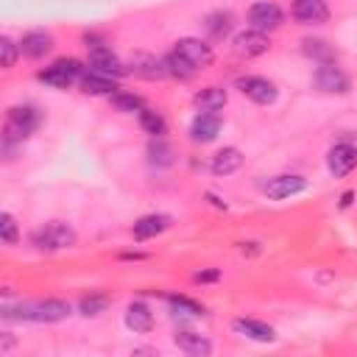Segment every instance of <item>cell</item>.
Returning <instances> with one entry per match:
<instances>
[{
  "mask_svg": "<svg viewBox=\"0 0 357 357\" xmlns=\"http://www.w3.org/2000/svg\"><path fill=\"white\" fill-rule=\"evenodd\" d=\"M220 128H223V120L218 112H198L190 123V137H192V142L204 145V142H212L220 134Z\"/></svg>",
  "mask_w": 357,
  "mask_h": 357,
  "instance_id": "obj_14",
  "label": "cell"
},
{
  "mask_svg": "<svg viewBox=\"0 0 357 357\" xmlns=\"http://www.w3.org/2000/svg\"><path fill=\"white\" fill-rule=\"evenodd\" d=\"M131 70H134L137 75H142V78H151V81L167 75L165 59H156V56H151V53H137V56L131 59Z\"/></svg>",
  "mask_w": 357,
  "mask_h": 357,
  "instance_id": "obj_21",
  "label": "cell"
},
{
  "mask_svg": "<svg viewBox=\"0 0 357 357\" xmlns=\"http://www.w3.org/2000/svg\"><path fill=\"white\" fill-rule=\"evenodd\" d=\"M42 123V112L31 103L22 106H11L6 112V126H3V142L6 148H11L14 142H22L25 137H31Z\"/></svg>",
  "mask_w": 357,
  "mask_h": 357,
  "instance_id": "obj_2",
  "label": "cell"
},
{
  "mask_svg": "<svg viewBox=\"0 0 357 357\" xmlns=\"http://www.w3.org/2000/svg\"><path fill=\"white\" fill-rule=\"evenodd\" d=\"M75 240H78L75 229L64 220H50V223L31 231V243L39 251H64V248L75 245Z\"/></svg>",
  "mask_w": 357,
  "mask_h": 357,
  "instance_id": "obj_3",
  "label": "cell"
},
{
  "mask_svg": "<svg viewBox=\"0 0 357 357\" xmlns=\"http://www.w3.org/2000/svg\"><path fill=\"white\" fill-rule=\"evenodd\" d=\"M282 22H284V11L273 0H257L248 8V25L257 28V31L268 33V31H276Z\"/></svg>",
  "mask_w": 357,
  "mask_h": 357,
  "instance_id": "obj_8",
  "label": "cell"
},
{
  "mask_svg": "<svg viewBox=\"0 0 357 357\" xmlns=\"http://www.w3.org/2000/svg\"><path fill=\"white\" fill-rule=\"evenodd\" d=\"M42 84L53 86V89H70L75 81L84 78V67L78 59H56L50 67H45L39 75H36Z\"/></svg>",
  "mask_w": 357,
  "mask_h": 357,
  "instance_id": "obj_4",
  "label": "cell"
},
{
  "mask_svg": "<svg viewBox=\"0 0 357 357\" xmlns=\"http://www.w3.org/2000/svg\"><path fill=\"white\" fill-rule=\"evenodd\" d=\"M301 50H304L310 59H315L318 64L335 61V50H332V45L324 42V39H304V42H301Z\"/></svg>",
  "mask_w": 357,
  "mask_h": 357,
  "instance_id": "obj_27",
  "label": "cell"
},
{
  "mask_svg": "<svg viewBox=\"0 0 357 357\" xmlns=\"http://www.w3.org/2000/svg\"><path fill=\"white\" fill-rule=\"evenodd\" d=\"M126 326L131 332H139V335L151 332L153 329V312H151V307L145 301H131L128 310H126Z\"/></svg>",
  "mask_w": 357,
  "mask_h": 357,
  "instance_id": "obj_19",
  "label": "cell"
},
{
  "mask_svg": "<svg viewBox=\"0 0 357 357\" xmlns=\"http://www.w3.org/2000/svg\"><path fill=\"white\" fill-rule=\"evenodd\" d=\"M165 67H167V75H173V78H181V81H187L192 73H195V67L178 53V50H170L167 56H165Z\"/></svg>",
  "mask_w": 357,
  "mask_h": 357,
  "instance_id": "obj_28",
  "label": "cell"
},
{
  "mask_svg": "<svg viewBox=\"0 0 357 357\" xmlns=\"http://www.w3.org/2000/svg\"><path fill=\"white\" fill-rule=\"evenodd\" d=\"M192 279L195 282H218L220 279V271H198Z\"/></svg>",
  "mask_w": 357,
  "mask_h": 357,
  "instance_id": "obj_33",
  "label": "cell"
},
{
  "mask_svg": "<svg viewBox=\"0 0 357 357\" xmlns=\"http://www.w3.org/2000/svg\"><path fill=\"white\" fill-rule=\"evenodd\" d=\"M165 298H167L173 315H187V318H201V315H204V307H201L198 301L187 298V296H176V293H170V296H165Z\"/></svg>",
  "mask_w": 357,
  "mask_h": 357,
  "instance_id": "obj_26",
  "label": "cell"
},
{
  "mask_svg": "<svg viewBox=\"0 0 357 357\" xmlns=\"http://www.w3.org/2000/svg\"><path fill=\"white\" fill-rule=\"evenodd\" d=\"M106 307H109V298H106L103 293H89V296H84V298L78 301V312H81L84 318L100 315Z\"/></svg>",
  "mask_w": 357,
  "mask_h": 357,
  "instance_id": "obj_30",
  "label": "cell"
},
{
  "mask_svg": "<svg viewBox=\"0 0 357 357\" xmlns=\"http://www.w3.org/2000/svg\"><path fill=\"white\" fill-rule=\"evenodd\" d=\"M173 343L178 351H184L187 357H209L212 354V340L198 335V332H190V329H181L173 335Z\"/></svg>",
  "mask_w": 357,
  "mask_h": 357,
  "instance_id": "obj_16",
  "label": "cell"
},
{
  "mask_svg": "<svg viewBox=\"0 0 357 357\" xmlns=\"http://www.w3.org/2000/svg\"><path fill=\"white\" fill-rule=\"evenodd\" d=\"M326 165H329V173H332L335 178L349 176V173L357 167V148L349 145V142H337V145H332L329 153H326Z\"/></svg>",
  "mask_w": 357,
  "mask_h": 357,
  "instance_id": "obj_10",
  "label": "cell"
},
{
  "mask_svg": "<svg viewBox=\"0 0 357 357\" xmlns=\"http://www.w3.org/2000/svg\"><path fill=\"white\" fill-rule=\"evenodd\" d=\"M81 86H84V92H89V95H114L117 92V84H114V78H109V75H100V73H84V78H81Z\"/></svg>",
  "mask_w": 357,
  "mask_h": 357,
  "instance_id": "obj_23",
  "label": "cell"
},
{
  "mask_svg": "<svg viewBox=\"0 0 357 357\" xmlns=\"http://www.w3.org/2000/svg\"><path fill=\"white\" fill-rule=\"evenodd\" d=\"M14 346V337H11V332H3V346H0V351L3 354H8V349Z\"/></svg>",
  "mask_w": 357,
  "mask_h": 357,
  "instance_id": "obj_34",
  "label": "cell"
},
{
  "mask_svg": "<svg viewBox=\"0 0 357 357\" xmlns=\"http://www.w3.org/2000/svg\"><path fill=\"white\" fill-rule=\"evenodd\" d=\"M304 190H307V178L296 176V173H279V176H271L262 184V192L271 201H284V198H293V195H298Z\"/></svg>",
  "mask_w": 357,
  "mask_h": 357,
  "instance_id": "obj_6",
  "label": "cell"
},
{
  "mask_svg": "<svg viewBox=\"0 0 357 357\" xmlns=\"http://www.w3.org/2000/svg\"><path fill=\"white\" fill-rule=\"evenodd\" d=\"M22 50H20V45L14 42V39H8V36H0V64L8 70V67H14V61H17V56H20Z\"/></svg>",
  "mask_w": 357,
  "mask_h": 357,
  "instance_id": "obj_32",
  "label": "cell"
},
{
  "mask_svg": "<svg viewBox=\"0 0 357 357\" xmlns=\"http://www.w3.org/2000/svg\"><path fill=\"white\" fill-rule=\"evenodd\" d=\"M73 312L70 301L64 298H39L22 304H3L0 315L6 321H28V324H59Z\"/></svg>",
  "mask_w": 357,
  "mask_h": 357,
  "instance_id": "obj_1",
  "label": "cell"
},
{
  "mask_svg": "<svg viewBox=\"0 0 357 357\" xmlns=\"http://www.w3.org/2000/svg\"><path fill=\"white\" fill-rule=\"evenodd\" d=\"M86 61H89L92 73H100V75H109V78H123L128 73V67L117 59V53H112V47H106L103 42L89 47V59Z\"/></svg>",
  "mask_w": 357,
  "mask_h": 357,
  "instance_id": "obj_5",
  "label": "cell"
},
{
  "mask_svg": "<svg viewBox=\"0 0 357 357\" xmlns=\"http://www.w3.org/2000/svg\"><path fill=\"white\" fill-rule=\"evenodd\" d=\"M231 47H234V53H237V56L254 59V56H262V53H268V47H271V39H268V33H265V31L248 28V31H243V33H237V36H234Z\"/></svg>",
  "mask_w": 357,
  "mask_h": 357,
  "instance_id": "obj_12",
  "label": "cell"
},
{
  "mask_svg": "<svg viewBox=\"0 0 357 357\" xmlns=\"http://www.w3.org/2000/svg\"><path fill=\"white\" fill-rule=\"evenodd\" d=\"M204 28H206V33H209L212 39H223V36H229V31H231V14H229V11H212V14H206Z\"/></svg>",
  "mask_w": 357,
  "mask_h": 357,
  "instance_id": "obj_25",
  "label": "cell"
},
{
  "mask_svg": "<svg viewBox=\"0 0 357 357\" xmlns=\"http://www.w3.org/2000/svg\"><path fill=\"white\" fill-rule=\"evenodd\" d=\"M137 117H139L142 131H145V134H151L153 139H162V137L167 134V120L162 117V112H156V109H148V106H145Z\"/></svg>",
  "mask_w": 357,
  "mask_h": 357,
  "instance_id": "obj_24",
  "label": "cell"
},
{
  "mask_svg": "<svg viewBox=\"0 0 357 357\" xmlns=\"http://www.w3.org/2000/svg\"><path fill=\"white\" fill-rule=\"evenodd\" d=\"M109 100H112V106L117 112H126V114H134V112L139 114L145 109V100L139 95H134V92H114Z\"/></svg>",
  "mask_w": 357,
  "mask_h": 357,
  "instance_id": "obj_29",
  "label": "cell"
},
{
  "mask_svg": "<svg viewBox=\"0 0 357 357\" xmlns=\"http://www.w3.org/2000/svg\"><path fill=\"white\" fill-rule=\"evenodd\" d=\"M231 329H234L237 335L248 337V340H257V343H273V340H276V329H273L271 324H265V321H257V318L240 315V318L231 321Z\"/></svg>",
  "mask_w": 357,
  "mask_h": 357,
  "instance_id": "obj_15",
  "label": "cell"
},
{
  "mask_svg": "<svg viewBox=\"0 0 357 357\" xmlns=\"http://www.w3.org/2000/svg\"><path fill=\"white\" fill-rule=\"evenodd\" d=\"M237 89H240L248 100H254V103H259V106H271V103L279 98L276 84L268 81V78H262V75H243V78H237Z\"/></svg>",
  "mask_w": 357,
  "mask_h": 357,
  "instance_id": "obj_7",
  "label": "cell"
},
{
  "mask_svg": "<svg viewBox=\"0 0 357 357\" xmlns=\"http://www.w3.org/2000/svg\"><path fill=\"white\" fill-rule=\"evenodd\" d=\"M195 106L201 109V112H218V109H223L226 106V100H229V92L223 89V86H204V89H198L195 92Z\"/></svg>",
  "mask_w": 357,
  "mask_h": 357,
  "instance_id": "obj_22",
  "label": "cell"
},
{
  "mask_svg": "<svg viewBox=\"0 0 357 357\" xmlns=\"http://www.w3.org/2000/svg\"><path fill=\"white\" fill-rule=\"evenodd\" d=\"M0 240L6 245H14L20 240V226H17L11 212H0Z\"/></svg>",
  "mask_w": 357,
  "mask_h": 357,
  "instance_id": "obj_31",
  "label": "cell"
},
{
  "mask_svg": "<svg viewBox=\"0 0 357 357\" xmlns=\"http://www.w3.org/2000/svg\"><path fill=\"white\" fill-rule=\"evenodd\" d=\"M240 167H243V151L234 148V145L220 148V151L212 156V162H209V170H212L215 176H231V173H237Z\"/></svg>",
  "mask_w": 357,
  "mask_h": 357,
  "instance_id": "obj_18",
  "label": "cell"
},
{
  "mask_svg": "<svg viewBox=\"0 0 357 357\" xmlns=\"http://www.w3.org/2000/svg\"><path fill=\"white\" fill-rule=\"evenodd\" d=\"M173 50H178V53H181V56H184L195 70L209 67V64H212V59H215L212 45H206V42H204V39H198V36H184V39H178Z\"/></svg>",
  "mask_w": 357,
  "mask_h": 357,
  "instance_id": "obj_9",
  "label": "cell"
},
{
  "mask_svg": "<svg viewBox=\"0 0 357 357\" xmlns=\"http://www.w3.org/2000/svg\"><path fill=\"white\" fill-rule=\"evenodd\" d=\"M312 81H315V86L324 89V92H337V95L349 92V78H346V73H343L335 61H329V64H318Z\"/></svg>",
  "mask_w": 357,
  "mask_h": 357,
  "instance_id": "obj_13",
  "label": "cell"
},
{
  "mask_svg": "<svg viewBox=\"0 0 357 357\" xmlns=\"http://www.w3.org/2000/svg\"><path fill=\"white\" fill-rule=\"evenodd\" d=\"M351 198H354V192H351V190H349V192H343V195H340V206H349V204H351Z\"/></svg>",
  "mask_w": 357,
  "mask_h": 357,
  "instance_id": "obj_35",
  "label": "cell"
},
{
  "mask_svg": "<svg viewBox=\"0 0 357 357\" xmlns=\"http://www.w3.org/2000/svg\"><path fill=\"white\" fill-rule=\"evenodd\" d=\"M290 14L301 25H324L329 20V6L326 0H293Z\"/></svg>",
  "mask_w": 357,
  "mask_h": 357,
  "instance_id": "obj_11",
  "label": "cell"
},
{
  "mask_svg": "<svg viewBox=\"0 0 357 357\" xmlns=\"http://www.w3.org/2000/svg\"><path fill=\"white\" fill-rule=\"evenodd\" d=\"M50 47H53V36L45 33V31H28L20 42V50L28 59H42V56L50 53Z\"/></svg>",
  "mask_w": 357,
  "mask_h": 357,
  "instance_id": "obj_20",
  "label": "cell"
},
{
  "mask_svg": "<svg viewBox=\"0 0 357 357\" xmlns=\"http://www.w3.org/2000/svg\"><path fill=\"white\" fill-rule=\"evenodd\" d=\"M170 223H173V218L170 215H162V212H153V215H142L134 226H131V234H134V240H151V237H156V234H162V231H167L170 229Z\"/></svg>",
  "mask_w": 357,
  "mask_h": 357,
  "instance_id": "obj_17",
  "label": "cell"
}]
</instances>
